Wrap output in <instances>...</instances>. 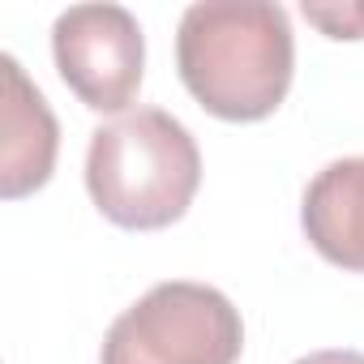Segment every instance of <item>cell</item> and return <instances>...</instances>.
Instances as JSON below:
<instances>
[{
  "label": "cell",
  "mask_w": 364,
  "mask_h": 364,
  "mask_svg": "<svg viewBox=\"0 0 364 364\" xmlns=\"http://www.w3.org/2000/svg\"><path fill=\"white\" fill-rule=\"evenodd\" d=\"M176 65L189 95L219 120H266L287 99L296 69L287 9L266 0L189 5L176 31Z\"/></svg>",
  "instance_id": "cell-1"
},
{
  "label": "cell",
  "mask_w": 364,
  "mask_h": 364,
  "mask_svg": "<svg viewBox=\"0 0 364 364\" xmlns=\"http://www.w3.org/2000/svg\"><path fill=\"white\" fill-rule=\"evenodd\" d=\"M198 185V141L163 107H137L90 133L86 189L116 228L159 232L176 223L189 210Z\"/></svg>",
  "instance_id": "cell-2"
},
{
  "label": "cell",
  "mask_w": 364,
  "mask_h": 364,
  "mask_svg": "<svg viewBox=\"0 0 364 364\" xmlns=\"http://www.w3.org/2000/svg\"><path fill=\"white\" fill-rule=\"evenodd\" d=\"M240 347V313L219 287L171 279L112 321L103 364H236Z\"/></svg>",
  "instance_id": "cell-3"
},
{
  "label": "cell",
  "mask_w": 364,
  "mask_h": 364,
  "mask_svg": "<svg viewBox=\"0 0 364 364\" xmlns=\"http://www.w3.org/2000/svg\"><path fill=\"white\" fill-rule=\"evenodd\" d=\"M65 86L90 112H124L141 86V26L124 5H73L52 26Z\"/></svg>",
  "instance_id": "cell-4"
},
{
  "label": "cell",
  "mask_w": 364,
  "mask_h": 364,
  "mask_svg": "<svg viewBox=\"0 0 364 364\" xmlns=\"http://www.w3.org/2000/svg\"><path fill=\"white\" fill-rule=\"evenodd\" d=\"M5 69V159H0V193L9 202L26 198L48 185V176L56 167V146L60 129L31 77L14 56H0Z\"/></svg>",
  "instance_id": "cell-5"
},
{
  "label": "cell",
  "mask_w": 364,
  "mask_h": 364,
  "mask_svg": "<svg viewBox=\"0 0 364 364\" xmlns=\"http://www.w3.org/2000/svg\"><path fill=\"white\" fill-rule=\"evenodd\" d=\"M300 223L326 262L364 274V154L334 159L309 180Z\"/></svg>",
  "instance_id": "cell-6"
},
{
  "label": "cell",
  "mask_w": 364,
  "mask_h": 364,
  "mask_svg": "<svg viewBox=\"0 0 364 364\" xmlns=\"http://www.w3.org/2000/svg\"><path fill=\"white\" fill-rule=\"evenodd\" d=\"M304 18L321 26L330 39H364V0H343V5H304Z\"/></svg>",
  "instance_id": "cell-7"
},
{
  "label": "cell",
  "mask_w": 364,
  "mask_h": 364,
  "mask_svg": "<svg viewBox=\"0 0 364 364\" xmlns=\"http://www.w3.org/2000/svg\"><path fill=\"white\" fill-rule=\"evenodd\" d=\"M296 364H364V351H347V347H330V351H313V355H300Z\"/></svg>",
  "instance_id": "cell-8"
}]
</instances>
